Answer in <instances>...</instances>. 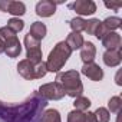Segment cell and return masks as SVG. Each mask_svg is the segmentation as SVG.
<instances>
[{
	"mask_svg": "<svg viewBox=\"0 0 122 122\" xmlns=\"http://www.w3.org/2000/svg\"><path fill=\"white\" fill-rule=\"evenodd\" d=\"M99 25H101L99 19H89V20L85 22V30L83 32H86L88 35H95V32H96Z\"/></svg>",
	"mask_w": 122,
	"mask_h": 122,
	"instance_id": "24",
	"label": "cell"
},
{
	"mask_svg": "<svg viewBox=\"0 0 122 122\" xmlns=\"http://www.w3.org/2000/svg\"><path fill=\"white\" fill-rule=\"evenodd\" d=\"M6 27H9L12 32H15V33H19V32H22L23 30V27H25V22L22 20V19H19V17H12L9 22H7V26Z\"/></svg>",
	"mask_w": 122,
	"mask_h": 122,
	"instance_id": "21",
	"label": "cell"
},
{
	"mask_svg": "<svg viewBox=\"0 0 122 122\" xmlns=\"http://www.w3.org/2000/svg\"><path fill=\"white\" fill-rule=\"evenodd\" d=\"M85 19H82V17H73L71 22H69V26H71V29H72V32H75V33H81V32H83L85 30Z\"/></svg>",
	"mask_w": 122,
	"mask_h": 122,
	"instance_id": "22",
	"label": "cell"
},
{
	"mask_svg": "<svg viewBox=\"0 0 122 122\" xmlns=\"http://www.w3.org/2000/svg\"><path fill=\"white\" fill-rule=\"evenodd\" d=\"M105 6L108 7V9H113V10H118L121 6H122V3L119 2V3H105Z\"/></svg>",
	"mask_w": 122,
	"mask_h": 122,
	"instance_id": "28",
	"label": "cell"
},
{
	"mask_svg": "<svg viewBox=\"0 0 122 122\" xmlns=\"http://www.w3.org/2000/svg\"><path fill=\"white\" fill-rule=\"evenodd\" d=\"M96 56V47L92 42H85L81 47V59L83 63H91Z\"/></svg>",
	"mask_w": 122,
	"mask_h": 122,
	"instance_id": "14",
	"label": "cell"
},
{
	"mask_svg": "<svg viewBox=\"0 0 122 122\" xmlns=\"http://www.w3.org/2000/svg\"><path fill=\"white\" fill-rule=\"evenodd\" d=\"M108 33H109V30H108V29L102 25V22H101V25L98 26V29H96V32H95V35H93V36H95V37H98L99 40H102Z\"/></svg>",
	"mask_w": 122,
	"mask_h": 122,
	"instance_id": "26",
	"label": "cell"
},
{
	"mask_svg": "<svg viewBox=\"0 0 122 122\" xmlns=\"http://www.w3.org/2000/svg\"><path fill=\"white\" fill-rule=\"evenodd\" d=\"M103 63L108 68H116L121 65L122 62V55H121V49H108L103 53Z\"/></svg>",
	"mask_w": 122,
	"mask_h": 122,
	"instance_id": "11",
	"label": "cell"
},
{
	"mask_svg": "<svg viewBox=\"0 0 122 122\" xmlns=\"http://www.w3.org/2000/svg\"><path fill=\"white\" fill-rule=\"evenodd\" d=\"M56 12V3L52 0H40L36 5V15L40 17H50Z\"/></svg>",
	"mask_w": 122,
	"mask_h": 122,
	"instance_id": "12",
	"label": "cell"
},
{
	"mask_svg": "<svg viewBox=\"0 0 122 122\" xmlns=\"http://www.w3.org/2000/svg\"><path fill=\"white\" fill-rule=\"evenodd\" d=\"M25 47H26V57L30 63L37 65L42 62V49L40 42L33 39L29 33L25 36Z\"/></svg>",
	"mask_w": 122,
	"mask_h": 122,
	"instance_id": "6",
	"label": "cell"
},
{
	"mask_svg": "<svg viewBox=\"0 0 122 122\" xmlns=\"http://www.w3.org/2000/svg\"><path fill=\"white\" fill-rule=\"evenodd\" d=\"M65 42L68 43V46L71 47V50H72V52H73V50L81 49V47L83 46V43H85L83 36H82L81 33H75V32L69 33V35H68V39H66Z\"/></svg>",
	"mask_w": 122,
	"mask_h": 122,
	"instance_id": "16",
	"label": "cell"
},
{
	"mask_svg": "<svg viewBox=\"0 0 122 122\" xmlns=\"http://www.w3.org/2000/svg\"><path fill=\"white\" fill-rule=\"evenodd\" d=\"M68 122H85V112L81 111H71L68 113Z\"/></svg>",
	"mask_w": 122,
	"mask_h": 122,
	"instance_id": "25",
	"label": "cell"
},
{
	"mask_svg": "<svg viewBox=\"0 0 122 122\" xmlns=\"http://www.w3.org/2000/svg\"><path fill=\"white\" fill-rule=\"evenodd\" d=\"M69 9H72L73 12H76L81 16H91L96 12V3L93 0H76V2L68 5Z\"/></svg>",
	"mask_w": 122,
	"mask_h": 122,
	"instance_id": "8",
	"label": "cell"
},
{
	"mask_svg": "<svg viewBox=\"0 0 122 122\" xmlns=\"http://www.w3.org/2000/svg\"><path fill=\"white\" fill-rule=\"evenodd\" d=\"M122 109V99L121 96H112L108 102V112L109 113H119Z\"/></svg>",
	"mask_w": 122,
	"mask_h": 122,
	"instance_id": "20",
	"label": "cell"
},
{
	"mask_svg": "<svg viewBox=\"0 0 122 122\" xmlns=\"http://www.w3.org/2000/svg\"><path fill=\"white\" fill-rule=\"evenodd\" d=\"M2 53H5V46H3L2 42H0V55H2Z\"/></svg>",
	"mask_w": 122,
	"mask_h": 122,
	"instance_id": "29",
	"label": "cell"
},
{
	"mask_svg": "<svg viewBox=\"0 0 122 122\" xmlns=\"http://www.w3.org/2000/svg\"><path fill=\"white\" fill-rule=\"evenodd\" d=\"M17 72H19V75L22 76V78H25V79H27V81H33V79H42V78H45V75L47 73V71H46V63L42 62L40 63H37V65H33V63H30L27 59H23V60H20L19 62V65H17Z\"/></svg>",
	"mask_w": 122,
	"mask_h": 122,
	"instance_id": "5",
	"label": "cell"
},
{
	"mask_svg": "<svg viewBox=\"0 0 122 122\" xmlns=\"http://www.w3.org/2000/svg\"><path fill=\"white\" fill-rule=\"evenodd\" d=\"M37 93L45 98L46 101H59L65 96V91L62 89L57 82H50V83H45L39 88Z\"/></svg>",
	"mask_w": 122,
	"mask_h": 122,
	"instance_id": "7",
	"label": "cell"
},
{
	"mask_svg": "<svg viewBox=\"0 0 122 122\" xmlns=\"http://www.w3.org/2000/svg\"><path fill=\"white\" fill-rule=\"evenodd\" d=\"M0 10L19 17L26 13V6H25V3L15 2V0H0Z\"/></svg>",
	"mask_w": 122,
	"mask_h": 122,
	"instance_id": "9",
	"label": "cell"
},
{
	"mask_svg": "<svg viewBox=\"0 0 122 122\" xmlns=\"http://www.w3.org/2000/svg\"><path fill=\"white\" fill-rule=\"evenodd\" d=\"M93 113H95L96 122H109V119H111V113L108 112V109H106V108L99 106Z\"/></svg>",
	"mask_w": 122,
	"mask_h": 122,
	"instance_id": "23",
	"label": "cell"
},
{
	"mask_svg": "<svg viewBox=\"0 0 122 122\" xmlns=\"http://www.w3.org/2000/svg\"><path fill=\"white\" fill-rule=\"evenodd\" d=\"M85 122H96V118H95V113L93 112H85Z\"/></svg>",
	"mask_w": 122,
	"mask_h": 122,
	"instance_id": "27",
	"label": "cell"
},
{
	"mask_svg": "<svg viewBox=\"0 0 122 122\" xmlns=\"http://www.w3.org/2000/svg\"><path fill=\"white\" fill-rule=\"evenodd\" d=\"M102 25H103L109 32H115L116 29H119V27L122 26V19H121V17H118V16L106 17V19L102 22Z\"/></svg>",
	"mask_w": 122,
	"mask_h": 122,
	"instance_id": "17",
	"label": "cell"
},
{
	"mask_svg": "<svg viewBox=\"0 0 122 122\" xmlns=\"http://www.w3.org/2000/svg\"><path fill=\"white\" fill-rule=\"evenodd\" d=\"M73 106H75V109H76V111L85 112V111H88V109H89V106H91V101H89V98H86V96L81 95V96L75 98Z\"/></svg>",
	"mask_w": 122,
	"mask_h": 122,
	"instance_id": "19",
	"label": "cell"
},
{
	"mask_svg": "<svg viewBox=\"0 0 122 122\" xmlns=\"http://www.w3.org/2000/svg\"><path fill=\"white\" fill-rule=\"evenodd\" d=\"M46 33H47V29H46L45 23H42V22H35V23H32L30 30H29V35H30L33 39H36V40L40 42V40L46 36Z\"/></svg>",
	"mask_w": 122,
	"mask_h": 122,
	"instance_id": "15",
	"label": "cell"
},
{
	"mask_svg": "<svg viewBox=\"0 0 122 122\" xmlns=\"http://www.w3.org/2000/svg\"><path fill=\"white\" fill-rule=\"evenodd\" d=\"M47 101L33 92L20 103L0 101V122H42Z\"/></svg>",
	"mask_w": 122,
	"mask_h": 122,
	"instance_id": "1",
	"label": "cell"
},
{
	"mask_svg": "<svg viewBox=\"0 0 122 122\" xmlns=\"http://www.w3.org/2000/svg\"><path fill=\"white\" fill-rule=\"evenodd\" d=\"M82 73L89 78L91 81L93 82H99L103 79V71L99 65H96L95 62H91V63H83L82 66Z\"/></svg>",
	"mask_w": 122,
	"mask_h": 122,
	"instance_id": "10",
	"label": "cell"
},
{
	"mask_svg": "<svg viewBox=\"0 0 122 122\" xmlns=\"http://www.w3.org/2000/svg\"><path fill=\"white\" fill-rule=\"evenodd\" d=\"M0 42L5 46V53L7 57H17L22 52V45L17 39V35L9 27H0Z\"/></svg>",
	"mask_w": 122,
	"mask_h": 122,
	"instance_id": "4",
	"label": "cell"
},
{
	"mask_svg": "<svg viewBox=\"0 0 122 122\" xmlns=\"http://www.w3.org/2000/svg\"><path fill=\"white\" fill-rule=\"evenodd\" d=\"M101 42H102V46L106 50L108 49H121V45H122L121 35L116 33V32H109Z\"/></svg>",
	"mask_w": 122,
	"mask_h": 122,
	"instance_id": "13",
	"label": "cell"
},
{
	"mask_svg": "<svg viewBox=\"0 0 122 122\" xmlns=\"http://www.w3.org/2000/svg\"><path fill=\"white\" fill-rule=\"evenodd\" d=\"M71 55H72V50H71V47L68 46V43L65 40L56 43V46L50 50V53L47 56V60L45 62L46 63V71L57 73L65 66V63L68 62Z\"/></svg>",
	"mask_w": 122,
	"mask_h": 122,
	"instance_id": "3",
	"label": "cell"
},
{
	"mask_svg": "<svg viewBox=\"0 0 122 122\" xmlns=\"http://www.w3.org/2000/svg\"><path fill=\"white\" fill-rule=\"evenodd\" d=\"M56 82L62 86V89L65 91V95H68L73 99L81 96L82 92H83V85H82V81H81V75L75 69L66 71V72H57Z\"/></svg>",
	"mask_w": 122,
	"mask_h": 122,
	"instance_id": "2",
	"label": "cell"
},
{
	"mask_svg": "<svg viewBox=\"0 0 122 122\" xmlns=\"http://www.w3.org/2000/svg\"><path fill=\"white\" fill-rule=\"evenodd\" d=\"M42 122H62L60 119V113L57 109H47L43 112Z\"/></svg>",
	"mask_w": 122,
	"mask_h": 122,
	"instance_id": "18",
	"label": "cell"
}]
</instances>
